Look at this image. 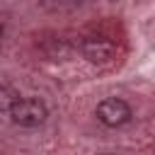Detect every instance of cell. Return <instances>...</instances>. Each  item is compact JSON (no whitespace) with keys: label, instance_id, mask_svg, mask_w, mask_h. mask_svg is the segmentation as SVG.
<instances>
[{"label":"cell","instance_id":"5b68a950","mask_svg":"<svg viewBox=\"0 0 155 155\" xmlns=\"http://www.w3.org/2000/svg\"><path fill=\"white\" fill-rule=\"evenodd\" d=\"M2 31H5V27H2V22H0V36H2Z\"/></svg>","mask_w":155,"mask_h":155},{"label":"cell","instance_id":"6da1fadb","mask_svg":"<svg viewBox=\"0 0 155 155\" xmlns=\"http://www.w3.org/2000/svg\"><path fill=\"white\" fill-rule=\"evenodd\" d=\"M10 119L17 124V126H24V128H34V126H41L48 116V109L41 99L36 97H19L12 107H10Z\"/></svg>","mask_w":155,"mask_h":155},{"label":"cell","instance_id":"277c9868","mask_svg":"<svg viewBox=\"0 0 155 155\" xmlns=\"http://www.w3.org/2000/svg\"><path fill=\"white\" fill-rule=\"evenodd\" d=\"M19 99V92L10 85H0V114L2 111H10V107Z\"/></svg>","mask_w":155,"mask_h":155},{"label":"cell","instance_id":"8992f818","mask_svg":"<svg viewBox=\"0 0 155 155\" xmlns=\"http://www.w3.org/2000/svg\"><path fill=\"white\" fill-rule=\"evenodd\" d=\"M75 2H78V0H75Z\"/></svg>","mask_w":155,"mask_h":155},{"label":"cell","instance_id":"3957f363","mask_svg":"<svg viewBox=\"0 0 155 155\" xmlns=\"http://www.w3.org/2000/svg\"><path fill=\"white\" fill-rule=\"evenodd\" d=\"M116 53V46L107 36H87L82 41V56L90 63H109Z\"/></svg>","mask_w":155,"mask_h":155},{"label":"cell","instance_id":"7a4b0ae2","mask_svg":"<svg viewBox=\"0 0 155 155\" xmlns=\"http://www.w3.org/2000/svg\"><path fill=\"white\" fill-rule=\"evenodd\" d=\"M94 114H97L99 124H104L109 128H116V126H124L131 119V107L119 97H107V99H102L97 104Z\"/></svg>","mask_w":155,"mask_h":155}]
</instances>
